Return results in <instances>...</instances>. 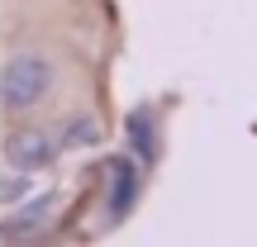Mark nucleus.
Segmentation results:
<instances>
[{"instance_id":"obj_3","label":"nucleus","mask_w":257,"mask_h":247,"mask_svg":"<svg viewBox=\"0 0 257 247\" xmlns=\"http://www.w3.org/2000/svg\"><path fill=\"white\" fill-rule=\"evenodd\" d=\"M38 147H43V143H38V138H29V143H24V152H19V157H24V162H43V152H38Z\"/></svg>"},{"instance_id":"obj_2","label":"nucleus","mask_w":257,"mask_h":247,"mask_svg":"<svg viewBox=\"0 0 257 247\" xmlns=\"http://www.w3.org/2000/svg\"><path fill=\"white\" fill-rule=\"evenodd\" d=\"M124 195L134 200V171H128V166H119V190H114V204H110L114 214H124Z\"/></svg>"},{"instance_id":"obj_1","label":"nucleus","mask_w":257,"mask_h":247,"mask_svg":"<svg viewBox=\"0 0 257 247\" xmlns=\"http://www.w3.org/2000/svg\"><path fill=\"white\" fill-rule=\"evenodd\" d=\"M48 86V67L38 57H19L10 62V76H5V100L10 105H34Z\"/></svg>"}]
</instances>
